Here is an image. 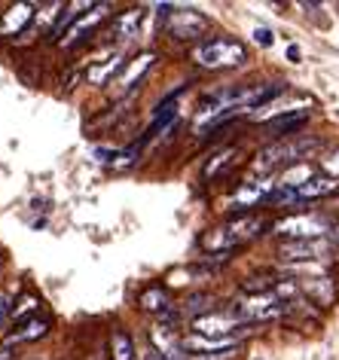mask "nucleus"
Wrapping results in <instances>:
<instances>
[{
	"label": "nucleus",
	"instance_id": "10",
	"mask_svg": "<svg viewBox=\"0 0 339 360\" xmlns=\"http://www.w3.org/2000/svg\"><path fill=\"white\" fill-rule=\"evenodd\" d=\"M31 19H34V4H13L10 10L0 15V37H6V40L19 37L31 25Z\"/></svg>",
	"mask_w": 339,
	"mask_h": 360
},
{
	"label": "nucleus",
	"instance_id": "14",
	"mask_svg": "<svg viewBox=\"0 0 339 360\" xmlns=\"http://www.w3.org/2000/svg\"><path fill=\"white\" fill-rule=\"evenodd\" d=\"M141 22H144V10H141V6H132V10L120 13L117 19H113L110 37H113V40H129V37H135L138 28H141Z\"/></svg>",
	"mask_w": 339,
	"mask_h": 360
},
{
	"label": "nucleus",
	"instance_id": "9",
	"mask_svg": "<svg viewBox=\"0 0 339 360\" xmlns=\"http://www.w3.org/2000/svg\"><path fill=\"white\" fill-rule=\"evenodd\" d=\"M153 61H156L153 52H141L138 58L126 61V70H122L120 79L113 83V95H129V92H135V86L141 83V79H144L147 70L153 68Z\"/></svg>",
	"mask_w": 339,
	"mask_h": 360
},
{
	"label": "nucleus",
	"instance_id": "24",
	"mask_svg": "<svg viewBox=\"0 0 339 360\" xmlns=\"http://www.w3.org/2000/svg\"><path fill=\"white\" fill-rule=\"evenodd\" d=\"M288 58L290 61H300V46H288Z\"/></svg>",
	"mask_w": 339,
	"mask_h": 360
},
{
	"label": "nucleus",
	"instance_id": "22",
	"mask_svg": "<svg viewBox=\"0 0 339 360\" xmlns=\"http://www.w3.org/2000/svg\"><path fill=\"white\" fill-rule=\"evenodd\" d=\"M321 171H324V177H330V180H339V150L327 153V156L321 159Z\"/></svg>",
	"mask_w": 339,
	"mask_h": 360
},
{
	"label": "nucleus",
	"instance_id": "13",
	"mask_svg": "<svg viewBox=\"0 0 339 360\" xmlns=\"http://www.w3.org/2000/svg\"><path fill=\"white\" fill-rule=\"evenodd\" d=\"M309 120V110H293V113H281V116H272L269 122H266V131L275 134V141L281 138H290V134H297L302 125Z\"/></svg>",
	"mask_w": 339,
	"mask_h": 360
},
{
	"label": "nucleus",
	"instance_id": "6",
	"mask_svg": "<svg viewBox=\"0 0 339 360\" xmlns=\"http://www.w3.org/2000/svg\"><path fill=\"white\" fill-rule=\"evenodd\" d=\"M159 19H162V28L168 31V37L174 40H199L205 31L211 28L208 19L196 10H177V6H159Z\"/></svg>",
	"mask_w": 339,
	"mask_h": 360
},
{
	"label": "nucleus",
	"instance_id": "20",
	"mask_svg": "<svg viewBox=\"0 0 339 360\" xmlns=\"http://www.w3.org/2000/svg\"><path fill=\"white\" fill-rule=\"evenodd\" d=\"M122 70H126V61H122L120 56H113V58H107L104 65H98L92 74H89V83H92V86H104L113 74H122Z\"/></svg>",
	"mask_w": 339,
	"mask_h": 360
},
{
	"label": "nucleus",
	"instance_id": "19",
	"mask_svg": "<svg viewBox=\"0 0 339 360\" xmlns=\"http://www.w3.org/2000/svg\"><path fill=\"white\" fill-rule=\"evenodd\" d=\"M211 311H217L214 309V296L211 293H193V296H186V302H184V314L186 318H202V314H211Z\"/></svg>",
	"mask_w": 339,
	"mask_h": 360
},
{
	"label": "nucleus",
	"instance_id": "1",
	"mask_svg": "<svg viewBox=\"0 0 339 360\" xmlns=\"http://www.w3.org/2000/svg\"><path fill=\"white\" fill-rule=\"evenodd\" d=\"M263 229H272L269 220H263L260 214H236L229 223H223L217 229H208L202 236V248L211 250V254H229L233 248L245 245L257 236H263Z\"/></svg>",
	"mask_w": 339,
	"mask_h": 360
},
{
	"label": "nucleus",
	"instance_id": "21",
	"mask_svg": "<svg viewBox=\"0 0 339 360\" xmlns=\"http://www.w3.org/2000/svg\"><path fill=\"white\" fill-rule=\"evenodd\" d=\"M236 156H238V150H236V147H226L223 153H217V156H214L208 165H205V177H220L223 171H226V168L236 162Z\"/></svg>",
	"mask_w": 339,
	"mask_h": 360
},
{
	"label": "nucleus",
	"instance_id": "15",
	"mask_svg": "<svg viewBox=\"0 0 339 360\" xmlns=\"http://www.w3.org/2000/svg\"><path fill=\"white\" fill-rule=\"evenodd\" d=\"M339 190V184L336 180H330L324 174H318V177H312L309 184H302L300 190H297V199L300 205H306V202H318V199H327V195H333Z\"/></svg>",
	"mask_w": 339,
	"mask_h": 360
},
{
	"label": "nucleus",
	"instance_id": "11",
	"mask_svg": "<svg viewBox=\"0 0 339 360\" xmlns=\"http://www.w3.org/2000/svg\"><path fill=\"white\" fill-rule=\"evenodd\" d=\"M300 293L312 300L318 309H327V305L336 302V287L330 278H302L300 281Z\"/></svg>",
	"mask_w": 339,
	"mask_h": 360
},
{
	"label": "nucleus",
	"instance_id": "17",
	"mask_svg": "<svg viewBox=\"0 0 339 360\" xmlns=\"http://www.w3.org/2000/svg\"><path fill=\"white\" fill-rule=\"evenodd\" d=\"M46 333H49V321H46V318H31V321L19 323V327L10 333L6 345H13V342H34V339L46 336Z\"/></svg>",
	"mask_w": 339,
	"mask_h": 360
},
{
	"label": "nucleus",
	"instance_id": "3",
	"mask_svg": "<svg viewBox=\"0 0 339 360\" xmlns=\"http://www.w3.org/2000/svg\"><path fill=\"white\" fill-rule=\"evenodd\" d=\"M193 61L205 70H229L248 61V49L245 43L229 40V37H217V40H205L193 49Z\"/></svg>",
	"mask_w": 339,
	"mask_h": 360
},
{
	"label": "nucleus",
	"instance_id": "18",
	"mask_svg": "<svg viewBox=\"0 0 339 360\" xmlns=\"http://www.w3.org/2000/svg\"><path fill=\"white\" fill-rule=\"evenodd\" d=\"M110 360H138L135 354V342L126 330H113L110 333Z\"/></svg>",
	"mask_w": 339,
	"mask_h": 360
},
{
	"label": "nucleus",
	"instance_id": "12",
	"mask_svg": "<svg viewBox=\"0 0 339 360\" xmlns=\"http://www.w3.org/2000/svg\"><path fill=\"white\" fill-rule=\"evenodd\" d=\"M107 10H110V6H107V4H95V6H92V10H89L86 15H79L77 25H74V28H70V34L65 37V46H77V43L83 40L86 34H92V31L98 28V25H101V22L107 19Z\"/></svg>",
	"mask_w": 339,
	"mask_h": 360
},
{
	"label": "nucleus",
	"instance_id": "7",
	"mask_svg": "<svg viewBox=\"0 0 339 360\" xmlns=\"http://www.w3.org/2000/svg\"><path fill=\"white\" fill-rule=\"evenodd\" d=\"M333 238H306V241H281L279 259L281 263H318V259H330L336 254Z\"/></svg>",
	"mask_w": 339,
	"mask_h": 360
},
{
	"label": "nucleus",
	"instance_id": "8",
	"mask_svg": "<svg viewBox=\"0 0 339 360\" xmlns=\"http://www.w3.org/2000/svg\"><path fill=\"white\" fill-rule=\"evenodd\" d=\"M248 323H242L236 318L233 311H211V314H202V318H196L193 321V333L196 336H205V339H233V333L236 330H245Z\"/></svg>",
	"mask_w": 339,
	"mask_h": 360
},
{
	"label": "nucleus",
	"instance_id": "25",
	"mask_svg": "<svg viewBox=\"0 0 339 360\" xmlns=\"http://www.w3.org/2000/svg\"><path fill=\"white\" fill-rule=\"evenodd\" d=\"M4 311H6V296L0 293V318H4Z\"/></svg>",
	"mask_w": 339,
	"mask_h": 360
},
{
	"label": "nucleus",
	"instance_id": "23",
	"mask_svg": "<svg viewBox=\"0 0 339 360\" xmlns=\"http://www.w3.org/2000/svg\"><path fill=\"white\" fill-rule=\"evenodd\" d=\"M254 40L260 43V46H272V43H275V34H272L269 28H257V31H254Z\"/></svg>",
	"mask_w": 339,
	"mask_h": 360
},
{
	"label": "nucleus",
	"instance_id": "26",
	"mask_svg": "<svg viewBox=\"0 0 339 360\" xmlns=\"http://www.w3.org/2000/svg\"><path fill=\"white\" fill-rule=\"evenodd\" d=\"M330 238H333V241H336V245H339V223H336V226H333V232H330Z\"/></svg>",
	"mask_w": 339,
	"mask_h": 360
},
{
	"label": "nucleus",
	"instance_id": "27",
	"mask_svg": "<svg viewBox=\"0 0 339 360\" xmlns=\"http://www.w3.org/2000/svg\"><path fill=\"white\" fill-rule=\"evenodd\" d=\"M0 360H10V351H6V345L0 348Z\"/></svg>",
	"mask_w": 339,
	"mask_h": 360
},
{
	"label": "nucleus",
	"instance_id": "16",
	"mask_svg": "<svg viewBox=\"0 0 339 360\" xmlns=\"http://www.w3.org/2000/svg\"><path fill=\"white\" fill-rule=\"evenodd\" d=\"M138 309L156 311V314L168 311V290H165L162 284H147L144 290L138 293Z\"/></svg>",
	"mask_w": 339,
	"mask_h": 360
},
{
	"label": "nucleus",
	"instance_id": "4",
	"mask_svg": "<svg viewBox=\"0 0 339 360\" xmlns=\"http://www.w3.org/2000/svg\"><path fill=\"white\" fill-rule=\"evenodd\" d=\"M336 223L327 214H293L279 223H272V232L284 241H306V238H327Z\"/></svg>",
	"mask_w": 339,
	"mask_h": 360
},
{
	"label": "nucleus",
	"instance_id": "2",
	"mask_svg": "<svg viewBox=\"0 0 339 360\" xmlns=\"http://www.w3.org/2000/svg\"><path fill=\"white\" fill-rule=\"evenodd\" d=\"M321 147L318 138H309V134H290V138H281V141H272L269 147H263L257 153L251 171L254 174H269L275 168H293V165H302V159L309 153H315Z\"/></svg>",
	"mask_w": 339,
	"mask_h": 360
},
{
	"label": "nucleus",
	"instance_id": "5",
	"mask_svg": "<svg viewBox=\"0 0 339 360\" xmlns=\"http://www.w3.org/2000/svg\"><path fill=\"white\" fill-rule=\"evenodd\" d=\"M293 309V305H288L281 300L279 293H257V296H248V300L242 302H236L233 311L242 323H263V321H275V318H281V314H288Z\"/></svg>",
	"mask_w": 339,
	"mask_h": 360
}]
</instances>
